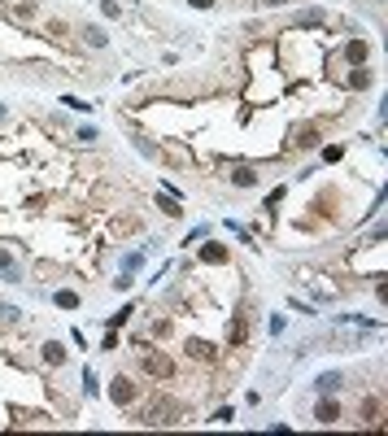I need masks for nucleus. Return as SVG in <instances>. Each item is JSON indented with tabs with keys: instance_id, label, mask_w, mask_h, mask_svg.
Wrapping results in <instances>:
<instances>
[{
	"instance_id": "obj_1",
	"label": "nucleus",
	"mask_w": 388,
	"mask_h": 436,
	"mask_svg": "<svg viewBox=\"0 0 388 436\" xmlns=\"http://www.w3.org/2000/svg\"><path fill=\"white\" fill-rule=\"evenodd\" d=\"M140 371H144L149 380H170V376H175V362H170L161 349H140Z\"/></svg>"
},
{
	"instance_id": "obj_2",
	"label": "nucleus",
	"mask_w": 388,
	"mask_h": 436,
	"mask_svg": "<svg viewBox=\"0 0 388 436\" xmlns=\"http://www.w3.org/2000/svg\"><path fill=\"white\" fill-rule=\"evenodd\" d=\"M109 401H114L118 410H122V406H136V401H140V384H136L131 376H122V371H118V376L109 380Z\"/></svg>"
},
{
	"instance_id": "obj_3",
	"label": "nucleus",
	"mask_w": 388,
	"mask_h": 436,
	"mask_svg": "<svg viewBox=\"0 0 388 436\" xmlns=\"http://www.w3.org/2000/svg\"><path fill=\"white\" fill-rule=\"evenodd\" d=\"M22 280H26V271L18 262V253L9 245H0V284H22Z\"/></svg>"
},
{
	"instance_id": "obj_4",
	"label": "nucleus",
	"mask_w": 388,
	"mask_h": 436,
	"mask_svg": "<svg viewBox=\"0 0 388 436\" xmlns=\"http://www.w3.org/2000/svg\"><path fill=\"white\" fill-rule=\"evenodd\" d=\"M314 423H318V428H336V423H341V401H336V393L318 397V406H314Z\"/></svg>"
},
{
	"instance_id": "obj_5",
	"label": "nucleus",
	"mask_w": 388,
	"mask_h": 436,
	"mask_svg": "<svg viewBox=\"0 0 388 436\" xmlns=\"http://www.w3.org/2000/svg\"><path fill=\"white\" fill-rule=\"evenodd\" d=\"M197 257H201L205 266H227V262H232V249H227V245H218V240H209V236H205V240H201V249H197Z\"/></svg>"
},
{
	"instance_id": "obj_6",
	"label": "nucleus",
	"mask_w": 388,
	"mask_h": 436,
	"mask_svg": "<svg viewBox=\"0 0 388 436\" xmlns=\"http://www.w3.org/2000/svg\"><path fill=\"white\" fill-rule=\"evenodd\" d=\"M40 362L57 371V366H66V362H70V349L61 345V341H44V345H40Z\"/></svg>"
},
{
	"instance_id": "obj_7",
	"label": "nucleus",
	"mask_w": 388,
	"mask_h": 436,
	"mask_svg": "<svg viewBox=\"0 0 388 436\" xmlns=\"http://www.w3.org/2000/svg\"><path fill=\"white\" fill-rule=\"evenodd\" d=\"M345 61H349V66H366V61H371V40L366 35L345 40Z\"/></svg>"
},
{
	"instance_id": "obj_8",
	"label": "nucleus",
	"mask_w": 388,
	"mask_h": 436,
	"mask_svg": "<svg viewBox=\"0 0 388 436\" xmlns=\"http://www.w3.org/2000/svg\"><path fill=\"white\" fill-rule=\"evenodd\" d=\"M345 389V371H318L314 376V393L328 397V393H341Z\"/></svg>"
},
{
	"instance_id": "obj_9",
	"label": "nucleus",
	"mask_w": 388,
	"mask_h": 436,
	"mask_svg": "<svg viewBox=\"0 0 388 436\" xmlns=\"http://www.w3.org/2000/svg\"><path fill=\"white\" fill-rule=\"evenodd\" d=\"M345 88H349V92H366V88H375V70H371V66H349Z\"/></svg>"
},
{
	"instance_id": "obj_10",
	"label": "nucleus",
	"mask_w": 388,
	"mask_h": 436,
	"mask_svg": "<svg viewBox=\"0 0 388 436\" xmlns=\"http://www.w3.org/2000/svg\"><path fill=\"white\" fill-rule=\"evenodd\" d=\"M227 184H232V188H257V184H262V175H257L253 166H245V161H240V166H232V170H227Z\"/></svg>"
},
{
	"instance_id": "obj_11",
	"label": "nucleus",
	"mask_w": 388,
	"mask_h": 436,
	"mask_svg": "<svg viewBox=\"0 0 388 436\" xmlns=\"http://www.w3.org/2000/svg\"><path fill=\"white\" fill-rule=\"evenodd\" d=\"M323 22H328V9H318V5L301 9L297 18H293V26H297V31H314V26H323Z\"/></svg>"
},
{
	"instance_id": "obj_12",
	"label": "nucleus",
	"mask_w": 388,
	"mask_h": 436,
	"mask_svg": "<svg viewBox=\"0 0 388 436\" xmlns=\"http://www.w3.org/2000/svg\"><path fill=\"white\" fill-rule=\"evenodd\" d=\"M79 40H83L88 48H109V31L96 26V22H83V26H79Z\"/></svg>"
},
{
	"instance_id": "obj_13",
	"label": "nucleus",
	"mask_w": 388,
	"mask_h": 436,
	"mask_svg": "<svg viewBox=\"0 0 388 436\" xmlns=\"http://www.w3.org/2000/svg\"><path fill=\"white\" fill-rule=\"evenodd\" d=\"M131 149H136L144 161H161V144H157L153 136H140V131H136V136H131Z\"/></svg>"
},
{
	"instance_id": "obj_14",
	"label": "nucleus",
	"mask_w": 388,
	"mask_h": 436,
	"mask_svg": "<svg viewBox=\"0 0 388 436\" xmlns=\"http://www.w3.org/2000/svg\"><path fill=\"white\" fill-rule=\"evenodd\" d=\"M318 140H323V136H318L314 122H301L297 131H293V144H297V149H318Z\"/></svg>"
},
{
	"instance_id": "obj_15",
	"label": "nucleus",
	"mask_w": 388,
	"mask_h": 436,
	"mask_svg": "<svg viewBox=\"0 0 388 436\" xmlns=\"http://www.w3.org/2000/svg\"><path fill=\"white\" fill-rule=\"evenodd\" d=\"M53 305H57V310H79V305H83V297H79L74 288H57V293H53Z\"/></svg>"
},
{
	"instance_id": "obj_16",
	"label": "nucleus",
	"mask_w": 388,
	"mask_h": 436,
	"mask_svg": "<svg viewBox=\"0 0 388 436\" xmlns=\"http://www.w3.org/2000/svg\"><path fill=\"white\" fill-rule=\"evenodd\" d=\"M26 314L18 310V305H9V301H0V328H22Z\"/></svg>"
},
{
	"instance_id": "obj_17",
	"label": "nucleus",
	"mask_w": 388,
	"mask_h": 436,
	"mask_svg": "<svg viewBox=\"0 0 388 436\" xmlns=\"http://www.w3.org/2000/svg\"><path fill=\"white\" fill-rule=\"evenodd\" d=\"M157 209H161L166 218H184V201L170 197V192H166V197H157Z\"/></svg>"
},
{
	"instance_id": "obj_18",
	"label": "nucleus",
	"mask_w": 388,
	"mask_h": 436,
	"mask_svg": "<svg viewBox=\"0 0 388 436\" xmlns=\"http://www.w3.org/2000/svg\"><path fill=\"white\" fill-rule=\"evenodd\" d=\"M127 275H136V271H144V249H127L122 253V262H118Z\"/></svg>"
},
{
	"instance_id": "obj_19",
	"label": "nucleus",
	"mask_w": 388,
	"mask_h": 436,
	"mask_svg": "<svg viewBox=\"0 0 388 436\" xmlns=\"http://www.w3.org/2000/svg\"><path fill=\"white\" fill-rule=\"evenodd\" d=\"M131 314H136V305L127 301V305H122L118 314H109V318H105V328H114V332H118V328H127V318H131Z\"/></svg>"
},
{
	"instance_id": "obj_20",
	"label": "nucleus",
	"mask_w": 388,
	"mask_h": 436,
	"mask_svg": "<svg viewBox=\"0 0 388 436\" xmlns=\"http://www.w3.org/2000/svg\"><path fill=\"white\" fill-rule=\"evenodd\" d=\"M74 140H79V144H96V140H101V131H96L92 122H79V127H74Z\"/></svg>"
},
{
	"instance_id": "obj_21",
	"label": "nucleus",
	"mask_w": 388,
	"mask_h": 436,
	"mask_svg": "<svg viewBox=\"0 0 388 436\" xmlns=\"http://www.w3.org/2000/svg\"><path fill=\"white\" fill-rule=\"evenodd\" d=\"M57 105H66V109H70V114H92V105L83 101V96H61V101H57Z\"/></svg>"
},
{
	"instance_id": "obj_22",
	"label": "nucleus",
	"mask_w": 388,
	"mask_h": 436,
	"mask_svg": "<svg viewBox=\"0 0 388 436\" xmlns=\"http://www.w3.org/2000/svg\"><path fill=\"white\" fill-rule=\"evenodd\" d=\"M83 397H101V380H96V371H92V366L83 371Z\"/></svg>"
},
{
	"instance_id": "obj_23",
	"label": "nucleus",
	"mask_w": 388,
	"mask_h": 436,
	"mask_svg": "<svg viewBox=\"0 0 388 436\" xmlns=\"http://www.w3.org/2000/svg\"><path fill=\"white\" fill-rule=\"evenodd\" d=\"M358 414H362V423H366V419H375V414H380V397H362Z\"/></svg>"
},
{
	"instance_id": "obj_24",
	"label": "nucleus",
	"mask_w": 388,
	"mask_h": 436,
	"mask_svg": "<svg viewBox=\"0 0 388 436\" xmlns=\"http://www.w3.org/2000/svg\"><path fill=\"white\" fill-rule=\"evenodd\" d=\"M35 13H40V5H35V0H22V5H13V18H35Z\"/></svg>"
},
{
	"instance_id": "obj_25",
	"label": "nucleus",
	"mask_w": 388,
	"mask_h": 436,
	"mask_svg": "<svg viewBox=\"0 0 388 436\" xmlns=\"http://www.w3.org/2000/svg\"><path fill=\"white\" fill-rule=\"evenodd\" d=\"M101 13L109 22H122V5H118V0H101Z\"/></svg>"
},
{
	"instance_id": "obj_26",
	"label": "nucleus",
	"mask_w": 388,
	"mask_h": 436,
	"mask_svg": "<svg viewBox=\"0 0 388 436\" xmlns=\"http://www.w3.org/2000/svg\"><path fill=\"white\" fill-rule=\"evenodd\" d=\"M245 332H249V328H245V318L236 314V318H232V332H227V341H232V345H240V341H245Z\"/></svg>"
},
{
	"instance_id": "obj_27",
	"label": "nucleus",
	"mask_w": 388,
	"mask_h": 436,
	"mask_svg": "<svg viewBox=\"0 0 388 436\" xmlns=\"http://www.w3.org/2000/svg\"><path fill=\"white\" fill-rule=\"evenodd\" d=\"M284 197H288V188H284V184H280V188H270V197H266V205H262V209H280V205H284Z\"/></svg>"
},
{
	"instance_id": "obj_28",
	"label": "nucleus",
	"mask_w": 388,
	"mask_h": 436,
	"mask_svg": "<svg viewBox=\"0 0 388 436\" xmlns=\"http://www.w3.org/2000/svg\"><path fill=\"white\" fill-rule=\"evenodd\" d=\"M341 157H345V144H328V149H323V161H328V166H336Z\"/></svg>"
},
{
	"instance_id": "obj_29",
	"label": "nucleus",
	"mask_w": 388,
	"mask_h": 436,
	"mask_svg": "<svg viewBox=\"0 0 388 436\" xmlns=\"http://www.w3.org/2000/svg\"><path fill=\"white\" fill-rule=\"evenodd\" d=\"M136 288V275H127V271H118V280H114V293H131Z\"/></svg>"
},
{
	"instance_id": "obj_30",
	"label": "nucleus",
	"mask_w": 388,
	"mask_h": 436,
	"mask_svg": "<svg viewBox=\"0 0 388 436\" xmlns=\"http://www.w3.org/2000/svg\"><path fill=\"white\" fill-rule=\"evenodd\" d=\"M232 419H236V410H232V406H218L214 414H209V423H232Z\"/></svg>"
},
{
	"instance_id": "obj_31",
	"label": "nucleus",
	"mask_w": 388,
	"mask_h": 436,
	"mask_svg": "<svg viewBox=\"0 0 388 436\" xmlns=\"http://www.w3.org/2000/svg\"><path fill=\"white\" fill-rule=\"evenodd\" d=\"M209 236V227H205V223H201V227H192L188 236H184V245H201V240Z\"/></svg>"
},
{
	"instance_id": "obj_32",
	"label": "nucleus",
	"mask_w": 388,
	"mask_h": 436,
	"mask_svg": "<svg viewBox=\"0 0 388 436\" xmlns=\"http://www.w3.org/2000/svg\"><path fill=\"white\" fill-rule=\"evenodd\" d=\"M153 336H157V341H166V336H170V318H153Z\"/></svg>"
},
{
	"instance_id": "obj_33",
	"label": "nucleus",
	"mask_w": 388,
	"mask_h": 436,
	"mask_svg": "<svg viewBox=\"0 0 388 436\" xmlns=\"http://www.w3.org/2000/svg\"><path fill=\"white\" fill-rule=\"evenodd\" d=\"M288 328V314H270V336H284Z\"/></svg>"
},
{
	"instance_id": "obj_34",
	"label": "nucleus",
	"mask_w": 388,
	"mask_h": 436,
	"mask_svg": "<svg viewBox=\"0 0 388 436\" xmlns=\"http://www.w3.org/2000/svg\"><path fill=\"white\" fill-rule=\"evenodd\" d=\"M118 232H122V236H131V232H140V218H118Z\"/></svg>"
},
{
	"instance_id": "obj_35",
	"label": "nucleus",
	"mask_w": 388,
	"mask_h": 436,
	"mask_svg": "<svg viewBox=\"0 0 388 436\" xmlns=\"http://www.w3.org/2000/svg\"><path fill=\"white\" fill-rule=\"evenodd\" d=\"M66 31H70V26L61 22V18H48V35H66Z\"/></svg>"
},
{
	"instance_id": "obj_36",
	"label": "nucleus",
	"mask_w": 388,
	"mask_h": 436,
	"mask_svg": "<svg viewBox=\"0 0 388 436\" xmlns=\"http://www.w3.org/2000/svg\"><path fill=\"white\" fill-rule=\"evenodd\" d=\"M101 349H105V353H114V349H118V332H114V328H109V336L101 341Z\"/></svg>"
},
{
	"instance_id": "obj_37",
	"label": "nucleus",
	"mask_w": 388,
	"mask_h": 436,
	"mask_svg": "<svg viewBox=\"0 0 388 436\" xmlns=\"http://www.w3.org/2000/svg\"><path fill=\"white\" fill-rule=\"evenodd\" d=\"M214 5H218V0H188V9H201V13H209Z\"/></svg>"
},
{
	"instance_id": "obj_38",
	"label": "nucleus",
	"mask_w": 388,
	"mask_h": 436,
	"mask_svg": "<svg viewBox=\"0 0 388 436\" xmlns=\"http://www.w3.org/2000/svg\"><path fill=\"white\" fill-rule=\"evenodd\" d=\"M257 5H266V9H284V5H297V0H257Z\"/></svg>"
},
{
	"instance_id": "obj_39",
	"label": "nucleus",
	"mask_w": 388,
	"mask_h": 436,
	"mask_svg": "<svg viewBox=\"0 0 388 436\" xmlns=\"http://www.w3.org/2000/svg\"><path fill=\"white\" fill-rule=\"evenodd\" d=\"M5 122H9V105H5V101H0V127H5Z\"/></svg>"
}]
</instances>
